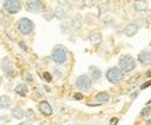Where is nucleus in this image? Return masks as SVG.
I'll return each instance as SVG.
<instances>
[{"label":"nucleus","instance_id":"obj_17","mask_svg":"<svg viewBox=\"0 0 151 125\" xmlns=\"http://www.w3.org/2000/svg\"><path fill=\"white\" fill-rule=\"evenodd\" d=\"M109 100H111V96H109V93H106V92H101V93H97V94H95V101H97L98 105H99V104L108 103Z\"/></svg>","mask_w":151,"mask_h":125},{"label":"nucleus","instance_id":"obj_8","mask_svg":"<svg viewBox=\"0 0 151 125\" xmlns=\"http://www.w3.org/2000/svg\"><path fill=\"white\" fill-rule=\"evenodd\" d=\"M1 69H3L7 79H14L16 77V69H14V65H13L10 58L6 56L4 59L1 60Z\"/></svg>","mask_w":151,"mask_h":125},{"label":"nucleus","instance_id":"obj_21","mask_svg":"<svg viewBox=\"0 0 151 125\" xmlns=\"http://www.w3.org/2000/svg\"><path fill=\"white\" fill-rule=\"evenodd\" d=\"M11 115H13L14 120H22V118H25V111L20 107H17V108L11 110Z\"/></svg>","mask_w":151,"mask_h":125},{"label":"nucleus","instance_id":"obj_25","mask_svg":"<svg viewBox=\"0 0 151 125\" xmlns=\"http://www.w3.org/2000/svg\"><path fill=\"white\" fill-rule=\"evenodd\" d=\"M25 118L29 121H32L34 118H35V114H34V110L32 108H28L27 111H25Z\"/></svg>","mask_w":151,"mask_h":125},{"label":"nucleus","instance_id":"obj_13","mask_svg":"<svg viewBox=\"0 0 151 125\" xmlns=\"http://www.w3.org/2000/svg\"><path fill=\"white\" fill-rule=\"evenodd\" d=\"M90 77H91L92 82H99L101 77H102V72L101 69H98L97 66H90Z\"/></svg>","mask_w":151,"mask_h":125},{"label":"nucleus","instance_id":"obj_26","mask_svg":"<svg viewBox=\"0 0 151 125\" xmlns=\"http://www.w3.org/2000/svg\"><path fill=\"white\" fill-rule=\"evenodd\" d=\"M150 114H151V107H150V105L144 107V108L141 110V113H140L141 117H147V115H150Z\"/></svg>","mask_w":151,"mask_h":125},{"label":"nucleus","instance_id":"obj_28","mask_svg":"<svg viewBox=\"0 0 151 125\" xmlns=\"http://www.w3.org/2000/svg\"><path fill=\"white\" fill-rule=\"evenodd\" d=\"M53 75H55V77H56V79H62V77H63V73H62V70H59V69H55Z\"/></svg>","mask_w":151,"mask_h":125},{"label":"nucleus","instance_id":"obj_19","mask_svg":"<svg viewBox=\"0 0 151 125\" xmlns=\"http://www.w3.org/2000/svg\"><path fill=\"white\" fill-rule=\"evenodd\" d=\"M11 98L10 96H7V94H3V96H0V110H9L11 107Z\"/></svg>","mask_w":151,"mask_h":125},{"label":"nucleus","instance_id":"obj_22","mask_svg":"<svg viewBox=\"0 0 151 125\" xmlns=\"http://www.w3.org/2000/svg\"><path fill=\"white\" fill-rule=\"evenodd\" d=\"M42 17L46 20V21H52L55 18V14H53V9H50V7H45L42 11Z\"/></svg>","mask_w":151,"mask_h":125},{"label":"nucleus","instance_id":"obj_29","mask_svg":"<svg viewBox=\"0 0 151 125\" xmlns=\"http://www.w3.org/2000/svg\"><path fill=\"white\" fill-rule=\"evenodd\" d=\"M24 79H25V82H27V83H32L34 82L32 76H31L29 73H25V75H24Z\"/></svg>","mask_w":151,"mask_h":125},{"label":"nucleus","instance_id":"obj_35","mask_svg":"<svg viewBox=\"0 0 151 125\" xmlns=\"http://www.w3.org/2000/svg\"><path fill=\"white\" fill-rule=\"evenodd\" d=\"M116 124H118V118H116V117L111 118V125H116Z\"/></svg>","mask_w":151,"mask_h":125},{"label":"nucleus","instance_id":"obj_2","mask_svg":"<svg viewBox=\"0 0 151 125\" xmlns=\"http://www.w3.org/2000/svg\"><path fill=\"white\" fill-rule=\"evenodd\" d=\"M118 65H119L120 70L123 72V73H129V72H133L136 69L137 62H136V59L132 56V55L124 54V55H122V56L119 58Z\"/></svg>","mask_w":151,"mask_h":125},{"label":"nucleus","instance_id":"obj_39","mask_svg":"<svg viewBox=\"0 0 151 125\" xmlns=\"http://www.w3.org/2000/svg\"><path fill=\"white\" fill-rule=\"evenodd\" d=\"M0 68H1V65H0Z\"/></svg>","mask_w":151,"mask_h":125},{"label":"nucleus","instance_id":"obj_11","mask_svg":"<svg viewBox=\"0 0 151 125\" xmlns=\"http://www.w3.org/2000/svg\"><path fill=\"white\" fill-rule=\"evenodd\" d=\"M132 7H133V11H136V13H144L148 9V3H147V0H133Z\"/></svg>","mask_w":151,"mask_h":125},{"label":"nucleus","instance_id":"obj_4","mask_svg":"<svg viewBox=\"0 0 151 125\" xmlns=\"http://www.w3.org/2000/svg\"><path fill=\"white\" fill-rule=\"evenodd\" d=\"M105 76H106L109 83H112V84H119V83L123 80V72L120 70L119 66H113V68H109L108 70H106Z\"/></svg>","mask_w":151,"mask_h":125},{"label":"nucleus","instance_id":"obj_23","mask_svg":"<svg viewBox=\"0 0 151 125\" xmlns=\"http://www.w3.org/2000/svg\"><path fill=\"white\" fill-rule=\"evenodd\" d=\"M70 30H71V27H70V21H62L60 23V33L62 34H69L70 33Z\"/></svg>","mask_w":151,"mask_h":125},{"label":"nucleus","instance_id":"obj_18","mask_svg":"<svg viewBox=\"0 0 151 125\" xmlns=\"http://www.w3.org/2000/svg\"><path fill=\"white\" fill-rule=\"evenodd\" d=\"M53 14H55V18H59V20H66L67 18V11L65 10L63 6H58L53 9Z\"/></svg>","mask_w":151,"mask_h":125},{"label":"nucleus","instance_id":"obj_10","mask_svg":"<svg viewBox=\"0 0 151 125\" xmlns=\"http://www.w3.org/2000/svg\"><path fill=\"white\" fill-rule=\"evenodd\" d=\"M137 62L141 66H150L151 65V51H141L137 55Z\"/></svg>","mask_w":151,"mask_h":125},{"label":"nucleus","instance_id":"obj_5","mask_svg":"<svg viewBox=\"0 0 151 125\" xmlns=\"http://www.w3.org/2000/svg\"><path fill=\"white\" fill-rule=\"evenodd\" d=\"M143 24H144V18H139V20H136V21L129 23V24L124 27V30H123L124 35H126V37H129V38L134 37L136 34L139 33V30L143 27Z\"/></svg>","mask_w":151,"mask_h":125},{"label":"nucleus","instance_id":"obj_31","mask_svg":"<svg viewBox=\"0 0 151 125\" xmlns=\"http://www.w3.org/2000/svg\"><path fill=\"white\" fill-rule=\"evenodd\" d=\"M41 97H43L42 92H39V90H37V92L34 93V98H35V100H38V98H41Z\"/></svg>","mask_w":151,"mask_h":125},{"label":"nucleus","instance_id":"obj_24","mask_svg":"<svg viewBox=\"0 0 151 125\" xmlns=\"http://www.w3.org/2000/svg\"><path fill=\"white\" fill-rule=\"evenodd\" d=\"M97 1L95 0H83V7H87V9H92L95 7Z\"/></svg>","mask_w":151,"mask_h":125},{"label":"nucleus","instance_id":"obj_7","mask_svg":"<svg viewBox=\"0 0 151 125\" xmlns=\"http://www.w3.org/2000/svg\"><path fill=\"white\" fill-rule=\"evenodd\" d=\"M22 9L21 0H3V10L9 14H17Z\"/></svg>","mask_w":151,"mask_h":125},{"label":"nucleus","instance_id":"obj_38","mask_svg":"<svg viewBox=\"0 0 151 125\" xmlns=\"http://www.w3.org/2000/svg\"><path fill=\"white\" fill-rule=\"evenodd\" d=\"M1 82H3V79H1V76H0V86H1Z\"/></svg>","mask_w":151,"mask_h":125},{"label":"nucleus","instance_id":"obj_9","mask_svg":"<svg viewBox=\"0 0 151 125\" xmlns=\"http://www.w3.org/2000/svg\"><path fill=\"white\" fill-rule=\"evenodd\" d=\"M25 9L29 13H41L45 9L43 0H27L25 1Z\"/></svg>","mask_w":151,"mask_h":125},{"label":"nucleus","instance_id":"obj_14","mask_svg":"<svg viewBox=\"0 0 151 125\" xmlns=\"http://www.w3.org/2000/svg\"><path fill=\"white\" fill-rule=\"evenodd\" d=\"M88 39H90V42L94 44V45H99L104 39L102 33H99V31H92V33H90V35H88Z\"/></svg>","mask_w":151,"mask_h":125},{"label":"nucleus","instance_id":"obj_15","mask_svg":"<svg viewBox=\"0 0 151 125\" xmlns=\"http://www.w3.org/2000/svg\"><path fill=\"white\" fill-rule=\"evenodd\" d=\"M14 93L20 97H27L28 94V86L25 83H18L16 87H14Z\"/></svg>","mask_w":151,"mask_h":125},{"label":"nucleus","instance_id":"obj_3","mask_svg":"<svg viewBox=\"0 0 151 125\" xmlns=\"http://www.w3.org/2000/svg\"><path fill=\"white\" fill-rule=\"evenodd\" d=\"M17 28H18V33L21 34L22 37H27V35H31L35 30V24L31 18L28 17H22L18 20L17 23Z\"/></svg>","mask_w":151,"mask_h":125},{"label":"nucleus","instance_id":"obj_36","mask_svg":"<svg viewBox=\"0 0 151 125\" xmlns=\"http://www.w3.org/2000/svg\"><path fill=\"white\" fill-rule=\"evenodd\" d=\"M136 97H137V92H134L133 94H132V98H136Z\"/></svg>","mask_w":151,"mask_h":125},{"label":"nucleus","instance_id":"obj_33","mask_svg":"<svg viewBox=\"0 0 151 125\" xmlns=\"http://www.w3.org/2000/svg\"><path fill=\"white\" fill-rule=\"evenodd\" d=\"M73 98H74V100H83L84 96H83V93H76L74 96H73Z\"/></svg>","mask_w":151,"mask_h":125},{"label":"nucleus","instance_id":"obj_12","mask_svg":"<svg viewBox=\"0 0 151 125\" xmlns=\"http://www.w3.org/2000/svg\"><path fill=\"white\" fill-rule=\"evenodd\" d=\"M39 111H41L43 115H46V117H50V115L53 114V108H52V105H50L46 100H42V101L39 103Z\"/></svg>","mask_w":151,"mask_h":125},{"label":"nucleus","instance_id":"obj_37","mask_svg":"<svg viewBox=\"0 0 151 125\" xmlns=\"http://www.w3.org/2000/svg\"><path fill=\"white\" fill-rule=\"evenodd\" d=\"M146 125H151V120H147L146 121Z\"/></svg>","mask_w":151,"mask_h":125},{"label":"nucleus","instance_id":"obj_16","mask_svg":"<svg viewBox=\"0 0 151 125\" xmlns=\"http://www.w3.org/2000/svg\"><path fill=\"white\" fill-rule=\"evenodd\" d=\"M70 27L71 30H74V31H78V30H81V27H83V18H81V16H74L73 18L70 20Z\"/></svg>","mask_w":151,"mask_h":125},{"label":"nucleus","instance_id":"obj_20","mask_svg":"<svg viewBox=\"0 0 151 125\" xmlns=\"http://www.w3.org/2000/svg\"><path fill=\"white\" fill-rule=\"evenodd\" d=\"M97 9H98V16H102V14H105L106 11L109 10V4L106 0H99L97 4Z\"/></svg>","mask_w":151,"mask_h":125},{"label":"nucleus","instance_id":"obj_34","mask_svg":"<svg viewBox=\"0 0 151 125\" xmlns=\"http://www.w3.org/2000/svg\"><path fill=\"white\" fill-rule=\"evenodd\" d=\"M69 1H70V0H58V3H59V6H63V7L69 4Z\"/></svg>","mask_w":151,"mask_h":125},{"label":"nucleus","instance_id":"obj_27","mask_svg":"<svg viewBox=\"0 0 151 125\" xmlns=\"http://www.w3.org/2000/svg\"><path fill=\"white\" fill-rule=\"evenodd\" d=\"M42 77L46 80V82H52L53 80V76H52V73H49V72H45V73H42Z\"/></svg>","mask_w":151,"mask_h":125},{"label":"nucleus","instance_id":"obj_32","mask_svg":"<svg viewBox=\"0 0 151 125\" xmlns=\"http://www.w3.org/2000/svg\"><path fill=\"white\" fill-rule=\"evenodd\" d=\"M151 86V80H148V82H146V83H143V84H141L140 86V89L141 90H144V89H148V87Z\"/></svg>","mask_w":151,"mask_h":125},{"label":"nucleus","instance_id":"obj_30","mask_svg":"<svg viewBox=\"0 0 151 125\" xmlns=\"http://www.w3.org/2000/svg\"><path fill=\"white\" fill-rule=\"evenodd\" d=\"M18 47H20V48H21L22 51H24V52H27V51H28L27 45H25V44H24V41H18Z\"/></svg>","mask_w":151,"mask_h":125},{"label":"nucleus","instance_id":"obj_1","mask_svg":"<svg viewBox=\"0 0 151 125\" xmlns=\"http://www.w3.org/2000/svg\"><path fill=\"white\" fill-rule=\"evenodd\" d=\"M50 58L55 63L58 65H65L67 59H69V51L67 48H65L63 45H56L53 49H52V54H50Z\"/></svg>","mask_w":151,"mask_h":125},{"label":"nucleus","instance_id":"obj_6","mask_svg":"<svg viewBox=\"0 0 151 125\" xmlns=\"http://www.w3.org/2000/svg\"><path fill=\"white\" fill-rule=\"evenodd\" d=\"M76 87L80 92H90L92 89V80L88 75H80L76 79Z\"/></svg>","mask_w":151,"mask_h":125}]
</instances>
